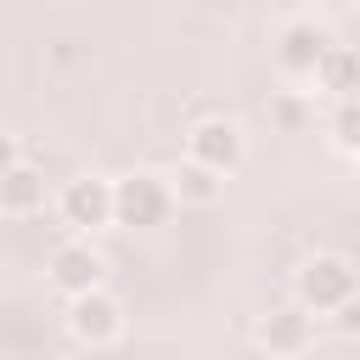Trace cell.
<instances>
[{"instance_id": "obj_1", "label": "cell", "mask_w": 360, "mask_h": 360, "mask_svg": "<svg viewBox=\"0 0 360 360\" xmlns=\"http://www.w3.org/2000/svg\"><path fill=\"white\" fill-rule=\"evenodd\" d=\"M163 214H169V191H163V180H152V174H129V180H118L112 186V219L118 225H163Z\"/></svg>"}, {"instance_id": "obj_2", "label": "cell", "mask_w": 360, "mask_h": 360, "mask_svg": "<svg viewBox=\"0 0 360 360\" xmlns=\"http://www.w3.org/2000/svg\"><path fill=\"white\" fill-rule=\"evenodd\" d=\"M349 292H354V270L343 259H309L304 276H298V298L309 309H343Z\"/></svg>"}, {"instance_id": "obj_3", "label": "cell", "mask_w": 360, "mask_h": 360, "mask_svg": "<svg viewBox=\"0 0 360 360\" xmlns=\"http://www.w3.org/2000/svg\"><path fill=\"white\" fill-rule=\"evenodd\" d=\"M191 158H197V163H208V169H219V174H231V169L242 163V135H236L231 124L208 118V124H197V129H191Z\"/></svg>"}, {"instance_id": "obj_4", "label": "cell", "mask_w": 360, "mask_h": 360, "mask_svg": "<svg viewBox=\"0 0 360 360\" xmlns=\"http://www.w3.org/2000/svg\"><path fill=\"white\" fill-rule=\"evenodd\" d=\"M62 214H68V225H107L112 219V186L107 180H73L62 191Z\"/></svg>"}, {"instance_id": "obj_5", "label": "cell", "mask_w": 360, "mask_h": 360, "mask_svg": "<svg viewBox=\"0 0 360 360\" xmlns=\"http://www.w3.org/2000/svg\"><path fill=\"white\" fill-rule=\"evenodd\" d=\"M73 332H79L84 343H112V338H118V304L101 298L96 287L79 292V304H73Z\"/></svg>"}, {"instance_id": "obj_6", "label": "cell", "mask_w": 360, "mask_h": 360, "mask_svg": "<svg viewBox=\"0 0 360 360\" xmlns=\"http://www.w3.org/2000/svg\"><path fill=\"white\" fill-rule=\"evenodd\" d=\"M326 51H332V45H326V34H321V28H309V22H292V28L281 34V68H287V73H315Z\"/></svg>"}, {"instance_id": "obj_7", "label": "cell", "mask_w": 360, "mask_h": 360, "mask_svg": "<svg viewBox=\"0 0 360 360\" xmlns=\"http://www.w3.org/2000/svg\"><path fill=\"white\" fill-rule=\"evenodd\" d=\"M51 281L79 298V292H90V287L101 281V259H96L90 248H62V253L51 259Z\"/></svg>"}, {"instance_id": "obj_8", "label": "cell", "mask_w": 360, "mask_h": 360, "mask_svg": "<svg viewBox=\"0 0 360 360\" xmlns=\"http://www.w3.org/2000/svg\"><path fill=\"white\" fill-rule=\"evenodd\" d=\"M39 197H45V180L34 174V169H6V180H0V202H6V214H28V208H39Z\"/></svg>"}, {"instance_id": "obj_9", "label": "cell", "mask_w": 360, "mask_h": 360, "mask_svg": "<svg viewBox=\"0 0 360 360\" xmlns=\"http://www.w3.org/2000/svg\"><path fill=\"white\" fill-rule=\"evenodd\" d=\"M259 343H264V349H281V354H298V349L309 343V321H304V315H270V321L259 326Z\"/></svg>"}, {"instance_id": "obj_10", "label": "cell", "mask_w": 360, "mask_h": 360, "mask_svg": "<svg viewBox=\"0 0 360 360\" xmlns=\"http://www.w3.org/2000/svg\"><path fill=\"white\" fill-rule=\"evenodd\" d=\"M315 73H321L326 90H360V56H354V51H338V45H332Z\"/></svg>"}, {"instance_id": "obj_11", "label": "cell", "mask_w": 360, "mask_h": 360, "mask_svg": "<svg viewBox=\"0 0 360 360\" xmlns=\"http://www.w3.org/2000/svg\"><path fill=\"white\" fill-rule=\"evenodd\" d=\"M214 174H219V169H208V163L191 158V163L174 174V180H180V197H191V202H214V197H219V180H214Z\"/></svg>"}, {"instance_id": "obj_12", "label": "cell", "mask_w": 360, "mask_h": 360, "mask_svg": "<svg viewBox=\"0 0 360 360\" xmlns=\"http://www.w3.org/2000/svg\"><path fill=\"white\" fill-rule=\"evenodd\" d=\"M332 129H338V146H343V152H360V101H343Z\"/></svg>"}, {"instance_id": "obj_13", "label": "cell", "mask_w": 360, "mask_h": 360, "mask_svg": "<svg viewBox=\"0 0 360 360\" xmlns=\"http://www.w3.org/2000/svg\"><path fill=\"white\" fill-rule=\"evenodd\" d=\"M338 326H343V332H360V304H354V298L343 304V315H338Z\"/></svg>"}]
</instances>
